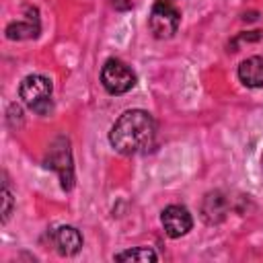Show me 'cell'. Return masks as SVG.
I'll return each instance as SVG.
<instances>
[{
    "instance_id": "4fadbf2b",
    "label": "cell",
    "mask_w": 263,
    "mask_h": 263,
    "mask_svg": "<svg viewBox=\"0 0 263 263\" xmlns=\"http://www.w3.org/2000/svg\"><path fill=\"white\" fill-rule=\"evenodd\" d=\"M8 123H10L12 127H16V125L23 123V109H21L16 103H12V105L8 107Z\"/></svg>"
},
{
    "instance_id": "9c48e42d",
    "label": "cell",
    "mask_w": 263,
    "mask_h": 263,
    "mask_svg": "<svg viewBox=\"0 0 263 263\" xmlns=\"http://www.w3.org/2000/svg\"><path fill=\"white\" fill-rule=\"evenodd\" d=\"M53 242H55L60 255L72 257L82 249V234L74 226H60L53 232Z\"/></svg>"
},
{
    "instance_id": "30bf717a",
    "label": "cell",
    "mask_w": 263,
    "mask_h": 263,
    "mask_svg": "<svg viewBox=\"0 0 263 263\" xmlns=\"http://www.w3.org/2000/svg\"><path fill=\"white\" fill-rule=\"evenodd\" d=\"M238 78L249 88H261L263 86V58L253 55L240 62L238 66Z\"/></svg>"
},
{
    "instance_id": "6da1fadb",
    "label": "cell",
    "mask_w": 263,
    "mask_h": 263,
    "mask_svg": "<svg viewBox=\"0 0 263 263\" xmlns=\"http://www.w3.org/2000/svg\"><path fill=\"white\" fill-rule=\"evenodd\" d=\"M154 119L144 109H129L117 117L109 132V144L119 154H138L154 142Z\"/></svg>"
},
{
    "instance_id": "7c38bea8",
    "label": "cell",
    "mask_w": 263,
    "mask_h": 263,
    "mask_svg": "<svg viewBox=\"0 0 263 263\" xmlns=\"http://www.w3.org/2000/svg\"><path fill=\"white\" fill-rule=\"evenodd\" d=\"M12 210H14V197L8 189V183L4 181V185H2V224H6L10 220Z\"/></svg>"
},
{
    "instance_id": "52a82bcc",
    "label": "cell",
    "mask_w": 263,
    "mask_h": 263,
    "mask_svg": "<svg viewBox=\"0 0 263 263\" xmlns=\"http://www.w3.org/2000/svg\"><path fill=\"white\" fill-rule=\"evenodd\" d=\"M25 18L10 23L4 33L10 41H21V39H35L41 31V23H39V10L35 6H25L23 8Z\"/></svg>"
},
{
    "instance_id": "8992f818",
    "label": "cell",
    "mask_w": 263,
    "mask_h": 263,
    "mask_svg": "<svg viewBox=\"0 0 263 263\" xmlns=\"http://www.w3.org/2000/svg\"><path fill=\"white\" fill-rule=\"evenodd\" d=\"M160 222H162V228H164L166 236H171V238L185 236L193 226V218H191V214H189V210L185 205H168V208H164L162 216H160Z\"/></svg>"
},
{
    "instance_id": "5b68a950",
    "label": "cell",
    "mask_w": 263,
    "mask_h": 263,
    "mask_svg": "<svg viewBox=\"0 0 263 263\" xmlns=\"http://www.w3.org/2000/svg\"><path fill=\"white\" fill-rule=\"evenodd\" d=\"M101 82L109 95H125L136 84V74L121 60H107L101 70Z\"/></svg>"
},
{
    "instance_id": "7a4b0ae2",
    "label": "cell",
    "mask_w": 263,
    "mask_h": 263,
    "mask_svg": "<svg viewBox=\"0 0 263 263\" xmlns=\"http://www.w3.org/2000/svg\"><path fill=\"white\" fill-rule=\"evenodd\" d=\"M53 84L43 74H29L18 84V97L21 101L33 109L37 115L47 117L53 113V101H51Z\"/></svg>"
},
{
    "instance_id": "3957f363",
    "label": "cell",
    "mask_w": 263,
    "mask_h": 263,
    "mask_svg": "<svg viewBox=\"0 0 263 263\" xmlns=\"http://www.w3.org/2000/svg\"><path fill=\"white\" fill-rule=\"evenodd\" d=\"M45 166L55 171L60 177V185L64 191H70L74 187V162H72V150L70 140L64 136H58L45 152Z\"/></svg>"
},
{
    "instance_id": "ba28073f",
    "label": "cell",
    "mask_w": 263,
    "mask_h": 263,
    "mask_svg": "<svg viewBox=\"0 0 263 263\" xmlns=\"http://www.w3.org/2000/svg\"><path fill=\"white\" fill-rule=\"evenodd\" d=\"M228 212V199L224 197L222 191H210L205 193L203 201H201V218L205 220V224H218L226 218Z\"/></svg>"
},
{
    "instance_id": "277c9868",
    "label": "cell",
    "mask_w": 263,
    "mask_h": 263,
    "mask_svg": "<svg viewBox=\"0 0 263 263\" xmlns=\"http://www.w3.org/2000/svg\"><path fill=\"white\" fill-rule=\"evenodd\" d=\"M179 23H181V14L171 0H154L148 16V25L156 39H171L177 33Z\"/></svg>"
},
{
    "instance_id": "8fae6325",
    "label": "cell",
    "mask_w": 263,
    "mask_h": 263,
    "mask_svg": "<svg viewBox=\"0 0 263 263\" xmlns=\"http://www.w3.org/2000/svg\"><path fill=\"white\" fill-rule=\"evenodd\" d=\"M115 261H138V263H154L158 261V255L148 249V247H136V249H127V251H121L113 257Z\"/></svg>"
}]
</instances>
